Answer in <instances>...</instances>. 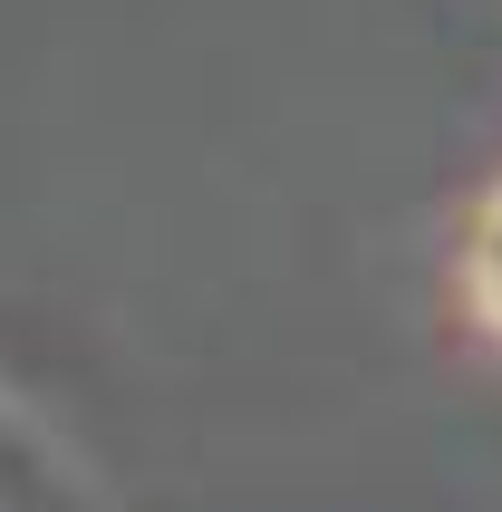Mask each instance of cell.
<instances>
[{"mask_svg":"<svg viewBox=\"0 0 502 512\" xmlns=\"http://www.w3.org/2000/svg\"><path fill=\"white\" fill-rule=\"evenodd\" d=\"M464 290H474L483 329L502 339V194L483 203V223H474V252H464Z\"/></svg>","mask_w":502,"mask_h":512,"instance_id":"obj_2","label":"cell"},{"mask_svg":"<svg viewBox=\"0 0 502 512\" xmlns=\"http://www.w3.org/2000/svg\"><path fill=\"white\" fill-rule=\"evenodd\" d=\"M0 512H87V493L68 484V464L0 406Z\"/></svg>","mask_w":502,"mask_h":512,"instance_id":"obj_1","label":"cell"}]
</instances>
